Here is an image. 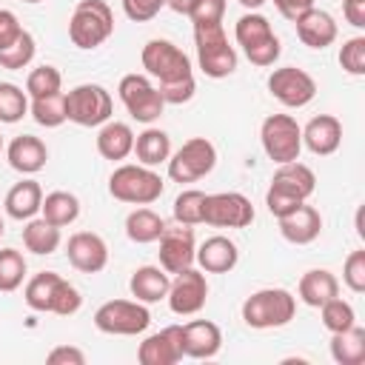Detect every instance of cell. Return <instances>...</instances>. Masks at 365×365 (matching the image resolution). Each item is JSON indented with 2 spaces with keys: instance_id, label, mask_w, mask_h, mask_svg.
<instances>
[{
  "instance_id": "cb8c5ba5",
  "label": "cell",
  "mask_w": 365,
  "mask_h": 365,
  "mask_svg": "<svg viewBox=\"0 0 365 365\" xmlns=\"http://www.w3.org/2000/svg\"><path fill=\"white\" fill-rule=\"evenodd\" d=\"M6 157H9V165L14 171H20V174H37L46 165V160H48V148H46V143L40 137L20 134V137H14L9 143Z\"/></svg>"
},
{
  "instance_id": "2e32d148",
  "label": "cell",
  "mask_w": 365,
  "mask_h": 365,
  "mask_svg": "<svg viewBox=\"0 0 365 365\" xmlns=\"http://www.w3.org/2000/svg\"><path fill=\"white\" fill-rule=\"evenodd\" d=\"M168 308L177 314V317H191L197 311H202L205 299H208V282H205V274L197 271V268H182L174 274L171 285H168Z\"/></svg>"
},
{
  "instance_id": "8992f818",
  "label": "cell",
  "mask_w": 365,
  "mask_h": 365,
  "mask_svg": "<svg viewBox=\"0 0 365 365\" xmlns=\"http://www.w3.org/2000/svg\"><path fill=\"white\" fill-rule=\"evenodd\" d=\"M114 31V14L106 0H80L68 20V37L77 48H97Z\"/></svg>"
},
{
  "instance_id": "4dcf8cb0",
  "label": "cell",
  "mask_w": 365,
  "mask_h": 365,
  "mask_svg": "<svg viewBox=\"0 0 365 365\" xmlns=\"http://www.w3.org/2000/svg\"><path fill=\"white\" fill-rule=\"evenodd\" d=\"M134 154L140 165L154 168L171 157V140L163 128H145L143 134L134 137Z\"/></svg>"
},
{
  "instance_id": "e575fe53",
  "label": "cell",
  "mask_w": 365,
  "mask_h": 365,
  "mask_svg": "<svg viewBox=\"0 0 365 365\" xmlns=\"http://www.w3.org/2000/svg\"><path fill=\"white\" fill-rule=\"evenodd\" d=\"M29 111L34 117L37 125H46V128H57L66 123V91H54V94H46V97H34L29 103Z\"/></svg>"
},
{
  "instance_id": "9c48e42d",
  "label": "cell",
  "mask_w": 365,
  "mask_h": 365,
  "mask_svg": "<svg viewBox=\"0 0 365 365\" xmlns=\"http://www.w3.org/2000/svg\"><path fill=\"white\" fill-rule=\"evenodd\" d=\"M259 140H262V148H265L268 160H274L277 165L299 160L302 128L291 114H268L259 125Z\"/></svg>"
},
{
  "instance_id": "ab89813d",
  "label": "cell",
  "mask_w": 365,
  "mask_h": 365,
  "mask_svg": "<svg viewBox=\"0 0 365 365\" xmlns=\"http://www.w3.org/2000/svg\"><path fill=\"white\" fill-rule=\"evenodd\" d=\"M202 202H205L202 191H197V188L180 191L174 200V220L180 225H200L202 222Z\"/></svg>"
},
{
  "instance_id": "f907efd6",
  "label": "cell",
  "mask_w": 365,
  "mask_h": 365,
  "mask_svg": "<svg viewBox=\"0 0 365 365\" xmlns=\"http://www.w3.org/2000/svg\"><path fill=\"white\" fill-rule=\"evenodd\" d=\"M342 11L354 29H365V0H342Z\"/></svg>"
},
{
  "instance_id": "ac0fdd59",
  "label": "cell",
  "mask_w": 365,
  "mask_h": 365,
  "mask_svg": "<svg viewBox=\"0 0 365 365\" xmlns=\"http://www.w3.org/2000/svg\"><path fill=\"white\" fill-rule=\"evenodd\" d=\"M185 356L182 348V325H168L140 342L137 359L140 365H177Z\"/></svg>"
},
{
  "instance_id": "74e56055",
  "label": "cell",
  "mask_w": 365,
  "mask_h": 365,
  "mask_svg": "<svg viewBox=\"0 0 365 365\" xmlns=\"http://www.w3.org/2000/svg\"><path fill=\"white\" fill-rule=\"evenodd\" d=\"M54 91H63V74L54 66H37V68L29 71V77H26V94L31 100L34 97L54 94Z\"/></svg>"
},
{
  "instance_id": "d590c367",
  "label": "cell",
  "mask_w": 365,
  "mask_h": 365,
  "mask_svg": "<svg viewBox=\"0 0 365 365\" xmlns=\"http://www.w3.org/2000/svg\"><path fill=\"white\" fill-rule=\"evenodd\" d=\"M26 257L17 248H0V291H17L26 279Z\"/></svg>"
},
{
  "instance_id": "c3c4849f",
  "label": "cell",
  "mask_w": 365,
  "mask_h": 365,
  "mask_svg": "<svg viewBox=\"0 0 365 365\" xmlns=\"http://www.w3.org/2000/svg\"><path fill=\"white\" fill-rule=\"evenodd\" d=\"M48 365H83L86 362V354L74 345H57L54 351H48L46 356Z\"/></svg>"
},
{
  "instance_id": "52a82bcc",
  "label": "cell",
  "mask_w": 365,
  "mask_h": 365,
  "mask_svg": "<svg viewBox=\"0 0 365 365\" xmlns=\"http://www.w3.org/2000/svg\"><path fill=\"white\" fill-rule=\"evenodd\" d=\"M234 37H237V43L242 46L245 57H248L254 66H262V68H265V66H274L277 57H279V51H282L279 37L274 34L268 17H262V14H257V11H248V14H242V17L237 20Z\"/></svg>"
},
{
  "instance_id": "b9f144b4",
  "label": "cell",
  "mask_w": 365,
  "mask_h": 365,
  "mask_svg": "<svg viewBox=\"0 0 365 365\" xmlns=\"http://www.w3.org/2000/svg\"><path fill=\"white\" fill-rule=\"evenodd\" d=\"M339 66H342V71H348L354 77H362L365 74V37L362 34H356V37H351V40L342 43V48H339Z\"/></svg>"
},
{
  "instance_id": "7a4b0ae2",
  "label": "cell",
  "mask_w": 365,
  "mask_h": 365,
  "mask_svg": "<svg viewBox=\"0 0 365 365\" xmlns=\"http://www.w3.org/2000/svg\"><path fill=\"white\" fill-rule=\"evenodd\" d=\"M23 299L31 311H40V314H60V317H71L80 311L83 305V297L80 291L63 279L57 271H40L34 274L29 282H26V291H23Z\"/></svg>"
},
{
  "instance_id": "60d3db41",
  "label": "cell",
  "mask_w": 365,
  "mask_h": 365,
  "mask_svg": "<svg viewBox=\"0 0 365 365\" xmlns=\"http://www.w3.org/2000/svg\"><path fill=\"white\" fill-rule=\"evenodd\" d=\"M319 314H322V325H325L331 334H336V331H345V328L356 325L354 305H351V302H345V299H339V297H334V299H328L325 305H319Z\"/></svg>"
},
{
  "instance_id": "ffe728a7",
  "label": "cell",
  "mask_w": 365,
  "mask_h": 365,
  "mask_svg": "<svg viewBox=\"0 0 365 365\" xmlns=\"http://www.w3.org/2000/svg\"><path fill=\"white\" fill-rule=\"evenodd\" d=\"M182 348L191 359H211L222 348V331L211 319H191L182 325Z\"/></svg>"
},
{
  "instance_id": "5b68a950",
  "label": "cell",
  "mask_w": 365,
  "mask_h": 365,
  "mask_svg": "<svg viewBox=\"0 0 365 365\" xmlns=\"http://www.w3.org/2000/svg\"><path fill=\"white\" fill-rule=\"evenodd\" d=\"M194 43H197V63L205 77L222 80L237 71V51L228 43L222 23L194 26Z\"/></svg>"
},
{
  "instance_id": "f35d334b",
  "label": "cell",
  "mask_w": 365,
  "mask_h": 365,
  "mask_svg": "<svg viewBox=\"0 0 365 365\" xmlns=\"http://www.w3.org/2000/svg\"><path fill=\"white\" fill-rule=\"evenodd\" d=\"M34 37L23 29V34L11 43V46H6V48H0V66L3 68H9V71H20V68H26L31 60H34Z\"/></svg>"
},
{
  "instance_id": "db71d44e",
  "label": "cell",
  "mask_w": 365,
  "mask_h": 365,
  "mask_svg": "<svg viewBox=\"0 0 365 365\" xmlns=\"http://www.w3.org/2000/svg\"><path fill=\"white\" fill-rule=\"evenodd\" d=\"M23 3H40V0H23Z\"/></svg>"
},
{
  "instance_id": "4316f807",
  "label": "cell",
  "mask_w": 365,
  "mask_h": 365,
  "mask_svg": "<svg viewBox=\"0 0 365 365\" xmlns=\"http://www.w3.org/2000/svg\"><path fill=\"white\" fill-rule=\"evenodd\" d=\"M297 294H299V299H302L305 305L319 308V305H325L328 299L339 297V282H336V277H334L328 268H311V271L302 274V279H299V285H297Z\"/></svg>"
},
{
  "instance_id": "f546056e",
  "label": "cell",
  "mask_w": 365,
  "mask_h": 365,
  "mask_svg": "<svg viewBox=\"0 0 365 365\" xmlns=\"http://www.w3.org/2000/svg\"><path fill=\"white\" fill-rule=\"evenodd\" d=\"M331 356L336 365H362L365 362V328L351 325L331 334Z\"/></svg>"
},
{
  "instance_id": "8d00e7d4",
  "label": "cell",
  "mask_w": 365,
  "mask_h": 365,
  "mask_svg": "<svg viewBox=\"0 0 365 365\" xmlns=\"http://www.w3.org/2000/svg\"><path fill=\"white\" fill-rule=\"evenodd\" d=\"M29 114V94L14 83H0V123H17Z\"/></svg>"
},
{
  "instance_id": "7dc6e473",
  "label": "cell",
  "mask_w": 365,
  "mask_h": 365,
  "mask_svg": "<svg viewBox=\"0 0 365 365\" xmlns=\"http://www.w3.org/2000/svg\"><path fill=\"white\" fill-rule=\"evenodd\" d=\"M20 34H23V26H20L17 14L9 11V9H0V48L11 46Z\"/></svg>"
},
{
  "instance_id": "11a10c76",
  "label": "cell",
  "mask_w": 365,
  "mask_h": 365,
  "mask_svg": "<svg viewBox=\"0 0 365 365\" xmlns=\"http://www.w3.org/2000/svg\"><path fill=\"white\" fill-rule=\"evenodd\" d=\"M0 237H3V220H0Z\"/></svg>"
},
{
  "instance_id": "484cf974",
  "label": "cell",
  "mask_w": 365,
  "mask_h": 365,
  "mask_svg": "<svg viewBox=\"0 0 365 365\" xmlns=\"http://www.w3.org/2000/svg\"><path fill=\"white\" fill-rule=\"evenodd\" d=\"M97 151L100 157L106 160H125L131 151H134V131L128 123H120V120H108L100 125L97 131Z\"/></svg>"
},
{
  "instance_id": "8fae6325",
  "label": "cell",
  "mask_w": 365,
  "mask_h": 365,
  "mask_svg": "<svg viewBox=\"0 0 365 365\" xmlns=\"http://www.w3.org/2000/svg\"><path fill=\"white\" fill-rule=\"evenodd\" d=\"M214 165H217L214 143L205 137H191L168 157V177L174 182H197L205 174H211Z\"/></svg>"
},
{
  "instance_id": "5bb4252c",
  "label": "cell",
  "mask_w": 365,
  "mask_h": 365,
  "mask_svg": "<svg viewBox=\"0 0 365 365\" xmlns=\"http://www.w3.org/2000/svg\"><path fill=\"white\" fill-rule=\"evenodd\" d=\"M117 91H120V100H123L125 111L140 123H154L165 108V100H163L160 88L151 86V80L145 74H125L120 80Z\"/></svg>"
},
{
  "instance_id": "f1b7e54d",
  "label": "cell",
  "mask_w": 365,
  "mask_h": 365,
  "mask_svg": "<svg viewBox=\"0 0 365 365\" xmlns=\"http://www.w3.org/2000/svg\"><path fill=\"white\" fill-rule=\"evenodd\" d=\"M43 205V188L37 180H20L6 194V214L11 220H31Z\"/></svg>"
},
{
  "instance_id": "f6af8a7d",
  "label": "cell",
  "mask_w": 365,
  "mask_h": 365,
  "mask_svg": "<svg viewBox=\"0 0 365 365\" xmlns=\"http://www.w3.org/2000/svg\"><path fill=\"white\" fill-rule=\"evenodd\" d=\"M163 9H165V0H123V11H125V17L134 20V23L154 20Z\"/></svg>"
},
{
  "instance_id": "ee69618b",
  "label": "cell",
  "mask_w": 365,
  "mask_h": 365,
  "mask_svg": "<svg viewBox=\"0 0 365 365\" xmlns=\"http://www.w3.org/2000/svg\"><path fill=\"white\" fill-rule=\"evenodd\" d=\"M342 282L354 291V294H362L365 291V251H351L345 265H342Z\"/></svg>"
},
{
  "instance_id": "6da1fadb",
  "label": "cell",
  "mask_w": 365,
  "mask_h": 365,
  "mask_svg": "<svg viewBox=\"0 0 365 365\" xmlns=\"http://www.w3.org/2000/svg\"><path fill=\"white\" fill-rule=\"evenodd\" d=\"M317 188V177L314 171L305 165V163H282L274 177H271V185H268V194H265V205L268 211L279 220L285 214H291L297 205H302Z\"/></svg>"
},
{
  "instance_id": "e0dca14e",
  "label": "cell",
  "mask_w": 365,
  "mask_h": 365,
  "mask_svg": "<svg viewBox=\"0 0 365 365\" xmlns=\"http://www.w3.org/2000/svg\"><path fill=\"white\" fill-rule=\"evenodd\" d=\"M160 268L168 271V274H177L182 268H191L194 265V254H197V245H194V228L191 225H180L177 228H165L163 237H160Z\"/></svg>"
},
{
  "instance_id": "816d5d0a",
  "label": "cell",
  "mask_w": 365,
  "mask_h": 365,
  "mask_svg": "<svg viewBox=\"0 0 365 365\" xmlns=\"http://www.w3.org/2000/svg\"><path fill=\"white\" fill-rule=\"evenodd\" d=\"M165 6H168L171 11H177V14H188L191 0H165Z\"/></svg>"
},
{
  "instance_id": "d6a6232c",
  "label": "cell",
  "mask_w": 365,
  "mask_h": 365,
  "mask_svg": "<svg viewBox=\"0 0 365 365\" xmlns=\"http://www.w3.org/2000/svg\"><path fill=\"white\" fill-rule=\"evenodd\" d=\"M40 211H43L46 222L63 228V225H71L80 217V200L74 194H68V191H51V194L43 197Z\"/></svg>"
},
{
  "instance_id": "7402d4cb",
  "label": "cell",
  "mask_w": 365,
  "mask_h": 365,
  "mask_svg": "<svg viewBox=\"0 0 365 365\" xmlns=\"http://www.w3.org/2000/svg\"><path fill=\"white\" fill-rule=\"evenodd\" d=\"M277 222H279V234H282L288 242H294V245H308V242H314V240L319 237V231H322V217H319V211H317L314 205H308V202L297 205L291 214L279 217Z\"/></svg>"
},
{
  "instance_id": "3957f363",
  "label": "cell",
  "mask_w": 365,
  "mask_h": 365,
  "mask_svg": "<svg viewBox=\"0 0 365 365\" xmlns=\"http://www.w3.org/2000/svg\"><path fill=\"white\" fill-rule=\"evenodd\" d=\"M297 314V297L288 288H259L242 302V322L257 331L282 328Z\"/></svg>"
},
{
  "instance_id": "d4e9b609",
  "label": "cell",
  "mask_w": 365,
  "mask_h": 365,
  "mask_svg": "<svg viewBox=\"0 0 365 365\" xmlns=\"http://www.w3.org/2000/svg\"><path fill=\"white\" fill-rule=\"evenodd\" d=\"M237 259H240L237 245L228 237H220V234L217 237H208L197 248V254H194V262H200V268L205 274H228L237 265Z\"/></svg>"
},
{
  "instance_id": "7c38bea8",
  "label": "cell",
  "mask_w": 365,
  "mask_h": 365,
  "mask_svg": "<svg viewBox=\"0 0 365 365\" xmlns=\"http://www.w3.org/2000/svg\"><path fill=\"white\" fill-rule=\"evenodd\" d=\"M140 60H143V68H145L151 77H157L160 83H177V80L194 77V74H191V60H188V54H185L180 46H174L171 40H160V37L148 40V43L143 46Z\"/></svg>"
},
{
  "instance_id": "1f68e13d",
  "label": "cell",
  "mask_w": 365,
  "mask_h": 365,
  "mask_svg": "<svg viewBox=\"0 0 365 365\" xmlns=\"http://www.w3.org/2000/svg\"><path fill=\"white\" fill-rule=\"evenodd\" d=\"M165 231V220L151 211V208H134L128 217H125V234L131 242L137 245H148V242H157Z\"/></svg>"
},
{
  "instance_id": "bcb514c9",
  "label": "cell",
  "mask_w": 365,
  "mask_h": 365,
  "mask_svg": "<svg viewBox=\"0 0 365 365\" xmlns=\"http://www.w3.org/2000/svg\"><path fill=\"white\" fill-rule=\"evenodd\" d=\"M194 91H197L194 77H185V80H177V83H160V94H163L165 106L168 103L171 106H182V103H188L194 97Z\"/></svg>"
},
{
  "instance_id": "83f0119b",
  "label": "cell",
  "mask_w": 365,
  "mask_h": 365,
  "mask_svg": "<svg viewBox=\"0 0 365 365\" xmlns=\"http://www.w3.org/2000/svg\"><path fill=\"white\" fill-rule=\"evenodd\" d=\"M168 271H163L160 265H140L131 279H128V288H131V297L140 299V302H160L165 299L168 294Z\"/></svg>"
},
{
  "instance_id": "681fc988",
  "label": "cell",
  "mask_w": 365,
  "mask_h": 365,
  "mask_svg": "<svg viewBox=\"0 0 365 365\" xmlns=\"http://www.w3.org/2000/svg\"><path fill=\"white\" fill-rule=\"evenodd\" d=\"M274 6H277V11L285 17V20H297L302 11H308L311 6H314V0H274Z\"/></svg>"
},
{
  "instance_id": "277c9868",
  "label": "cell",
  "mask_w": 365,
  "mask_h": 365,
  "mask_svg": "<svg viewBox=\"0 0 365 365\" xmlns=\"http://www.w3.org/2000/svg\"><path fill=\"white\" fill-rule=\"evenodd\" d=\"M163 177L148 168V165H134L125 163L120 168L111 171L108 177V194L120 202H131V205H151L154 200L163 197Z\"/></svg>"
},
{
  "instance_id": "30bf717a",
  "label": "cell",
  "mask_w": 365,
  "mask_h": 365,
  "mask_svg": "<svg viewBox=\"0 0 365 365\" xmlns=\"http://www.w3.org/2000/svg\"><path fill=\"white\" fill-rule=\"evenodd\" d=\"M151 322L148 308L140 299H108L94 311V325L103 334L114 336H134L143 334Z\"/></svg>"
},
{
  "instance_id": "ba28073f",
  "label": "cell",
  "mask_w": 365,
  "mask_h": 365,
  "mask_svg": "<svg viewBox=\"0 0 365 365\" xmlns=\"http://www.w3.org/2000/svg\"><path fill=\"white\" fill-rule=\"evenodd\" d=\"M114 103L111 94L97 86V83H83L66 91V120L83 125V128H97L111 120Z\"/></svg>"
},
{
  "instance_id": "7bdbcfd3",
  "label": "cell",
  "mask_w": 365,
  "mask_h": 365,
  "mask_svg": "<svg viewBox=\"0 0 365 365\" xmlns=\"http://www.w3.org/2000/svg\"><path fill=\"white\" fill-rule=\"evenodd\" d=\"M185 17H188L194 26L222 23V17H225V0H191Z\"/></svg>"
},
{
  "instance_id": "603a6c76",
  "label": "cell",
  "mask_w": 365,
  "mask_h": 365,
  "mask_svg": "<svg viewBox=\"0 0 365 365\" xmlns=\"http://www.w3.org/2000/svg\"><path fill=\"white\" fill-rule=\"evenodd\" d=\"M294 26H297V37L308 48H325V46H331L336 40V23H334V17L328 11H322V9H317V6H311L308 11H302L294 20Z\"/></svg>"
},
{
  "instance_id": "d6986e66",
  "label": "cell",
  "mask_w": 365,
  "mask_h": 365,
  "mask_svg": "<svg viewBox=\"0 0 365 365\" xmlns=\"http://www.w3.org/2000/svg\"><path fill=\"white\" fill-rule=\"evenodd\" d=\"M66 257L68 262L83 271V274H97L106 268L108 262V245L100 234L94 231H77L68 237V245H66Z\"/></svg>"
},
{
  "instance_id": "9f6ffc18",
  "label": "cell",
  "mask_w": 365,
  "mask_h": 365,
  "mask_svg": "<svg viewBox=\"0 0 365 365\" xmlns=\"http://www.w3.org/2000/svg\"><path fill=\"white\" fill-rule=\"evenodd\" d=\"M0 151H3V137H0Z\"/></svg>"
},
{
  "instance_id": "f5cc1de1",
  "label": "cell",
  "mask_w": 365,
  "mask_h": 365,
  "mask_svg": "<svg viewBox=\"0 0 365 365\" xmlns=\"http://www.w3.org/2000/svg\"><path fill=\"white\" fill-rule=\"evenodd\" d=\"M237 3H240V6H245L248 11H257V9H259L265 0H237Z\"/></svg>"
},
{
  "instance_id": "836d02e7",
  "label": "cell",
  "mask_w": 365,
  "mask_h": 365,
  "mask_svg": "<svg viewBox=\"0 0 365 365\" xmlns=\"http://www.w3.org/2000/svg\"><path fill=\"white\" fill-rule=\"evenodd\" d=\"M23 245L31 251V254H40V257H48L60 248V228L46 222L43 217L40 220H29L26 228H23Z\"/></svg>"
},
{
  "instance_id": "9a60e30c",
  "label": "cell",
  "mask_w": 365,
  "mask_h": 365,
  "mask_svg": "<svg viewBox=\"0 0 365 365\" xmlns=\"http://www.w3.org/2000/svg\"><path fill=\"white\" fill-rule=\"evenodd\" d=\"M268 91L285 108H302L317 97V83H314V77L308 71H302L297 66H282V68L271 71Z\"/></svg>"
},
{
  "instance_id": "44dd1931",
  "label": "cell",
  "mask_w": 365,
  "mask_h": 365,
  "mask_svg": "<svg viewBox=\"0 0 365 365\" xmlns=\"http://www.w3.org/2000/svg\"><path fill=\"white\" fill-rule=\"evenodd\" d=\"M339 143H342V123L334 114H317L302 128V145L317 157L334 154Z\"/></svg>"
},
{
  "instance_id": "4fadbf2b",
  "label": "cell",
  "mask_w": 365,
  "mask_h": 365,
  "mask_svg": "<svg viewBox=\"0 0 365 365\" xmlns=\"http://www.w3.org/2000/svg\"><path fill=\"white\" fill-rule=\"evenodd\" d=\"M202 222L205 225H214V228H248L254 222V205L240 191L205 194Z\"/></svg>"
}]
</instances>
